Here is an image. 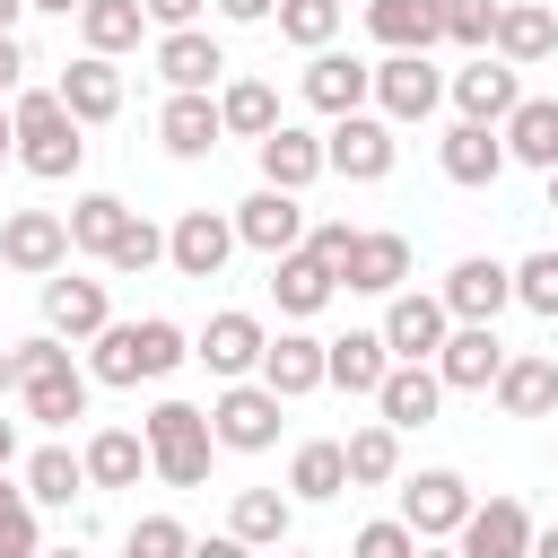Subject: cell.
Listing matches in <instances>:
<instances>
[{
  "label": "cell",
  "instance_id": "obj_40",
  "mask_svg": "<svg viewBox=\"0 0 558 558\" xmlns=\"http://www.w3.org/2000/svg\"><path fill=\"white\" fill-rule=\"evenodd\" d=\"M78 488H87V462L70 445H35L26 453V506H70Z\"/></svg>",
  "mask_w": 558,
  "mask_h": 558
},
{
  "label": "cell",
  "instance_id": "obj_11",
  "mask_svg": "<svg viewBox=\"0 0 558 558\" xmlns=\"http://www.w3.org/2000/svg\"><path fill=\"white\" fill-rule=\"evenodd\" d=\"M471 480L462 471H418V480H401V523L418 532V541H453L462 523H471Z\"/></svg>",
  "mask_w": 558,
  "mask_h": 558
},
{
  "label": "cell",
  "instance_id": "obj_50",
  "mask_svg": "<svg viewBox=\"0 0 558 558\" xmlns=\"http://www.w3.org/2000/svg\"><path fill=\"white\" fill-rule=\"evenodd\" d=\"M140 9H148V26H157V35H174V26H201V9H209V0H140Z\"/></svg>",
  "mask_w": 558,
  "mask_h": 558
},
{
  "label": "cell",
  "instance_id": "obj_30",
  "mask_svg": "<svg viewBox=\"0 0 558 558\" xmlns=\"http://www.w3.org/2000/svg\"><path fill=\"white\" fill-rule=\"evenodd\" d=\"M497 140H506V166L549 174V166H558V96H523V105L497 122Z\"/></svg>",
  "mask_w": 558,
  "mask_h": 558
},
{
  "label": "cell",
  "instance_id": "obj_31",
  "mask_svg": "<svg viewBox=\"0 0 558 558\" xmlns=\"http://www.w3.org/2000/svg\"><path fill=\"white\" fill-rule=\"evenodd\" d=\"M218 140H227L218 131V96H166V113H157V148L166 157L192 166V157H218Z\"/></svg>",
  "mask_w": 558,
  "mask_h": 558
},
{
  "label": "cell",
  "instance_id": "obj_16",
  "mask_svg": "<svg viewBox=\"0 0 558 558\" xmlns=\"http://www.w3.org/2000/svg\"><path fill=\"white\" fill-rule=\"evenodd\" d=\"M227 253H235V218H227V209H183V218L166 227V262H174L183 279H218Z\"/></svg>",
  "mask_w": 558,
  "mask_h": 558
},
{
  "label": "cell",
  "instance_id": "obj_33",
  "mask_svg": "<svg viewBox=\"0 0 558 558\" xmlns=\"http://www.w3.org/2000/svg\"><path fill=\"white\" fill-rule=\"evenodd\" d=\"M253 157H262V183H270V192H305V183L323 174V140L296 131V122H279L270 140H253Z\"/></svg>",
  "mask_w": 558,
  "mask_h": 558
},
{
  "label": "cell",
  "instance_id": "obj_14",
  "mask_svg": "<svg viewBox=\"0 0 558 558\" xmlns=\"http://www.w3.org/2000/svg\"><path fill=\"white\" fill-rule=\"evenodd\" d=\"M305 105L314 113H366V96H375V61H357V52H305Z\"/></svg>",
  "mask_w": 558,
  "mask_h": 558
},
{
  "label": "cell",
  "instance_id": "obj_21",
  "mask_svg": "<svg viewBox=\"0 0 558 558\" xmlns=\"http://www.w3.org/2000/svg\"><path fill=\"white\" fill-rule=\"evenodd\" d=\"M401 279H410V235L357 227V244H349V262H340V288H357V296H401Z\"/></svg>",
  "mask_w": 558,
  "mask_h": 558
},
{
  "label": "cell",
  "instance_id": "obj_19",
  "mask_svg": "<svg viewBox=\"0 0 558 558\" xmlns=\"http://www.w3.org/2000/svg\"><path fill=\"white\" fill-rule=\"evenodd\" d=\"M488 52H497L506 70L549 61V52H558V9H549V0H497V35H488Z\"/></svg>",
  "mask_w": 558,
  "mask_h": 558
},
{
  "label": "cell",
  "instance_id": "obj_22",
  "mask_svg": "<svg viewBox=\"0 0 558 558\" xmlns=\"http://www.w3.org/2000/svg\"><path fill=\"white\" fill-rule=\"evenodd\" d=\"M52 96H61V113L87 131V122H113L122 113V70L113 61H96V52H78L61 78H52Z\"/></svg>",
  "mask_w": 558,
  "mask_h": 558
},
{
  "label": "cell",
  "instance_id": "obj_3",
  "mask_svg": "<svg viewBox=\"0 0 558 558\" xmlns=\"http://www.w3.org/2000/svg\"><path fill=\"white\" fill-rule=\"evenodd\" d=\"M9 122H17V166H26V174L70 183V174L87 166V140H78V122L61 113L52 87H17V96H9Z\"/></svg>",
  "mask_w": 558,
  "mask_h": 558
},
{
  "label": "cell",
  "instance_id": "obj_23",
  "mask_svg": "<svg viewBox=\"0 0 558 558\" xmlns=\"http://www.w3.org/2000/svg\"><path fill=\"white\" fill-rule=\"evenodd\" d=\"M436 166H445V183H462V192H488V183L506 174V140H497L488 122H453V131L436 140Z\"/></svg>",
  "mask_w": 558,
  "mask_h": 558
},
{
  "label": "cell",
  "instance_id": "obj_49",
  "mask_svg": "<svg viewBox=\"0 0 558 558\" xmlns=\"http://www.w3.org/2000/svg\"><path fill=\"white\" fill-rule=\"evenodd\" d=\"M349 244H357V227H349V218H323V227H305V253H314V262H331V279H340Z\"/></svg>",
  "mask_w": 558,
  "mask_h": 558
},
{
  "label": "cell",
  "instance_id": "obj_7",
  "mask_svg": "<svg viewBox=\"0 0 558 558\" xmlns=\"http://www.w3.org/2000/svg\"><path fill=\"white\" fill-rule=\"evenodd\" d=\"M279 392H262V384H227L218 401H209V436H218V453H270L279 445Z\"/></svg>",
  "mask_w": 558,
  "mask_h": 558
},
{
  "label": "cell",
  "instance_id": "obj_52",
  "mask_svg": "<svg viewBox=\"0 0 558 558\" xmlns=\"http://www.w3.org/2000/svg\"><path fill=\"white\" fill-rule=\"evenodd\" d=\"M209 9H218V17H227V26H262V17H270V9H279V0H209Z\"/></svg>",
  "mask_w": 558,
  "mask_h": 558
},
{
  "label": "cell",
  "instance_id": "obj_34",
  "mask_svg": "<svg viewBox=\"0 0 558 558\" xmlns=\"http://www.w3.org/2000/svg\"><path fill=\"white\" fill-rule=\"evenodd\" d=\"M227 532H235L244 549H288V532H296V497H279V488H235Z\"/></svg>",
  "mask_w": 558,
  "mask_h": 558
},
{
  "label": "cell",
  "instance_id": "obj_64",
  "mask_svg": "<svg viewBox=\"0 0 558 558\" xmlns=\"http://www.w3.org/2000/svg\"><path fill=\"white\" fill-rule=\"evenodd\" d=\"M0 497H9V480H0Z\"/></svg>",
  "mask_w": 558,
  "mask_h": 558
},
{
  "label": "cell",
  "instance_id": "obj_62",
  "mask_svg": "<svg viewBox=\"0 0 558 558\" xmlns=\"http://www.w3.org/2000/svg\"><path fill=\"white\" fill-rule=\"evenodd\" d=\"M44 558H78V549H44Z\"/></svg>",
  "mask_w": 558,
  "mask_h": 558
},
{
  "label": "cell",
  "instance_id": "obj_25",
  "mask_svg": "<svg viewBox=\"0 0 558 558\" xmlns=\"http://www.w3.org/2000/svg\"><path fill=\"white\" fill-rule=\"evenodd\" d=\"M488 392H497L506 418H549V410H558V357H541V349L514 357V349H506V366H497Z\"/></svg>",
  "mask_w": 558,
  "mask_h": 558
},
{
  "label": "cell",
  "instance_id": "obj_17",
  "mask_svg": "<svg viewBox=\"0 0 558 558\" xmlns=\"http://www.w3.org/2000/svg\"><path fill=\"white\" fill-rule=\"evenodd\" d=\"M105 323H113L105 279H78V270H52V279H44V331H52V340H96Z\"/></svg>",
  "mask_w": 558,
  "mask_h": 558
},
{
  "label": "cell",
  "instance_id": "obj_60",
  "mask_svg": "<svg viewBox=\"0 0 558 558\" xmlns=\"http://www.w3.org/2000/svg\"><path fill=\"white\" fill-rule=\"evenodd\" d=\"M418 558H462V549L453 541H418Z\"/></svg>",
  "mask_w": 558,
  "mask_h": 558
},
{
  "label": "cell",
  "instance_id": "obj_32",
  "mask_svg": "<svg viewBox=\"0 0 558 558\" xmlns=\"http://www.w3.org/2000/svg\"><path fill=\"white\" fill-rule=\"evenodd\" d=\"M375 410H384V427H392V436L427 427V418L445 410V384H436V366H392V375L375 384Z\"/></svg>",
  "mask_w": 558,
  "mask_h": 558
},
{
  "label": "cell",
  "instance_id": "obj_59",
  "mask_svg": "<svg viewBox=\"0 0 558 558\" xmlns=\"http://www.w3.org/2000/svg\"><path fill=\"white\" fill-rule=\"evenodd\" d=\"M9 462H17V427L0 418V471H9Z\"/></svg>",
  "mask_w": 558,
  "mask_h": 558
},
{
  "label": "cell",
  "instance_id": "obj_41",
  "mask_svg": "<svg viewBox=\"0 0 558 558\" xmlns=\"http://www.w3.org/2000/svg\"><path fill=\"white\" fill-rule=\"evenodd\" d=\"M340 453H349V488H384V480H401V436H392L384 418H375V427H357Z\"/></svg>",
  "mask_w": 558,
  "mask_h": 558
},
{
  "label": "cell",
  "instance_id": "obj_10",
  "mask_svg": "<svg viewBox=\"0 0 558 558\" xmlns=\"http://www.w3.org/2000/svg\"><path fill=\"white\" fill-rule=\"evenodd\" d=\"M262 349H270V331H262V314H244V305L209 314V323H201V340H192V357H201L218 384H253Z\"/></svg>",
  "mask_w": 558,
  "mask_h": 558
},
{
  "label": "cell",
  "instance_id": "obj_54",
  "mask_svg": "<svg viewBox=\"0 0 558 558\" xmlns=\"http://www.w3.org/2000/svg\"><path fill=\"white\" fill-rule=\"evenodd\" d=\"M523 558H558V523H532V549Z\"/></svg>",
  "mask_w": 558,
  "mask_h": 558
},
{
  "label": "cell",
  "instance_id": "obj_18",
  "mask_svg": "<svg viewBox=\"0 0 558 558\" xmlns=\"http://www.w3.org/2000/svg\"><path fill=\"white\" fill-rule=\"evenodd\" d=\"M497 366H506L497 323H453V331H445V349H436V384H445V392H488V384H497Z\"/></svg>",
  "mask_w": 558,
  "mask_h": 558
},
{
  "label": "cell",
  "instance_id": "obj_38",
  "mask_svg": "<svg viewBox=\"0 0 558 558\" xmlns=\"http://www.w3.org/2000/svg\"><path fill=\"white\" fill-rule=\"evenodd\" d=\"M340 488H349V453H340V436L296 445V462H288V497H296V506H331Z\"/></svg>",
  "mask_w": 558,
  "mask_h": 558
},
{
  "label": "cell",
  "instance_id": "obj_35",
  "mask_svg": "<svg viewBox=\"0 0 558 558\" xmlns=\"http://www.w3.org/2000/svg\"><path fill=\"white\" fill-rule=\"evenodd\" d=\"M140 35H148V9H140V0H87V9H78V44H87L96 61L140 52Z\"/></svg>",
  "mask_w": 558,
  "mask_h": 558
},
{
  "label": "cell",
  "instance_id": "obj_53",
  "mask_svg": "<svg viewBox=\"0 0 558 558\" xmlns=\"http://www.w3.org/2000/svg\"><path fill=\"white\" fill-rule=\"evenodd\" d=\"M192 558H262V549H244L235 532H209V541H192Z\"/></svg>",
  "mask_w": 558,
  "mask_h": 558
},
{
  "label": "cell",
  "instance_id": "obj_39",
  "mask_svg": "<svg viewBox=\"0 0 558 558\" xmlns=\"http://www.w3.org/2000/svg\"><path fill=\"white\" fill-rule=\"evenodd\" d=\"M61 227H70V253H113V235L131 227V201H113V192H78L70 209H61Z\"/></svg>",
  "mask_w": 558,
  "mask_h": 558
},
{
  "label": "cell",
  "instance_id": "obj_42",
  "mask_svg": "<svg viewBox=\"0 0 558 558\" xmlns=\"http://www.w3.org/2000/svg\"><path fill=\"white\" fill-rule=\"evenodd\" d=\"M279 17V44H296V52H331V35H340V0H279L270 9Z\"/></svg>",
  "mask_w": 558,
  "mask_h": 558
},
{
  "label": "cell",
  "instance_id": "obj_5",
  "mask_svg": "<svg viewBox=\"0 0 558 558\" xmlns=\"http://www.w3.org/2000/svg\"><path fill=\"white\" fill-rule=\"evenodd\" d=\"M392 157H401V140H392L384 113H340L323 131V174H340V183H384Z\"/></svg>",
  "mask_w": 558,
  "mask_h": 558
},
{
  "label": "cell",
  "instance_id": "obj_63",
  "mask_svg": "<svg viewBox=\"0 0 558 558\" xmlns=\"http://www.w3.org/2000/svg\"><path fill=\"white\" fill-rule=\"evenodd\" d=\"M279 558H305V549H279Z\"/></svg>",
  "mask_w": 558,
  "mask_h": 558
},
{
  "label": "cell",
  "instance_id": "obj_6",
  "mask_svg": "<svg viewBox=\"0 0 558 558\" xmlns=\"http://www.w3.org/2000/svg\"><path fill=\"white\" fill-rule=\"evenodd\" d=\"M366 105H375L392 131H401V122H427V113L445 105V70H436L427 52H384V61H375V96H366Z\"/></svg>",
  "mask_w": 558,
  "mask_h": 558
},
{
  "label": "cell",
  "instance_id": "obj_27",
  "mask_svg": "<svg viewBox=\"0 0 558 558\" xmlns=\"http://www.w3.org/2000/svg\"><path fill=\"white\" fill-rule=\"evenodd\" d=\"M453 549H462V558H523V549H532V514H523V497H488V506H471V523L453 532Z\"/></svg>",
  "mask_w": 558,
  "mask_h": 558
},
{
  "label": "cell",
  "instance_id": "obj_36",
  "mask_svg": "<svg viewBox=\"0 0 558 558\" xmlns=\"http://www.w3.org/2000/svg\"><path fill=\"white\" fill-rule=\"evenodd\" d=\"M218 131L227 140H270L279 131V87L270 78H227L218 87Z\"/></svg>",
  "mask_w": 558,
  "mask_h": 558
},
{
  "label": "cell",
  "instance_id": "obj_57",
  "mask_svg": "<svg viewBox=\"0 0 558 558\" xmlns=\"http://www.w3.org/2000/svg\"><path fill=\"white\" fill-rule=\"evenodd\" d=\"M9 392H17V357L0 349V401H9Z\"/></svg>",
  "mask_w": 558,
  "mask_h": 558
},
{
  "label": "cell",
  "instance_id": "obj_43",
  "mask_svg": "<svg viewBox=\"0 0 558 558\" xmlns=\"http://www.w3.org/2000/svg\"><path fill=\"white\" fill-rule=\"evenodd\" d=\"M506 270H514V305L541 314V323H558V253H523Z\"/></svg>",
  "mask_w": 558,
  "mask_h": 558
},
{
  "label": "cell",
  "instance_id": "obj_1",
  "mask_svg": "<svg viewBox=\"0 0 558 558\" xmlns=\"http://www.w3.org/2000/svg\"><path fill=\"white\" fill-rule=\"evenodd\" d=\"M183 357H192V340H183V323H166V314L105 323V331L87 340V384H166Z\"/></svg>",
  "mask_w": 558,
  "mask_h": 558
},
{
  "label": "cell",
  "instance_id": "obj_9",
  "mask_svg": "<svg viewBox=\"0 0 558 558\" xmlns=\"http://www.w3.org/2000/svg\"><path fill=\"white\" fill-rule=\"evenodd\" d=\"M384 349H392V366H436V349H445V331H453V314L436 305V296H418V288H401V296H384Z\"/></svg>",
  "mask_w": 558,
  "mask_h": 558
},
{
  "label": "cell",
  "instance_id": "obj_51",
  "mask_svg": "<svg viewBox=\"0 0 558 558\" xmlns=\"http://www.w3.org/2000/svg\"><path fill=\"white\" fill-rule=\"evenodd\" d=\"M17 87H26V44L0 35V96H17Z\"/></svg>",
  "mask_w": 558,
  "mask_h": 558
},
{
  "label": "cell",
  "instance_id": "obj_4",
  "mask_svg": "<svg viewBox=\"0 0 558 558\" xmlns=\"http://www.w3.org/2000/svg\"><path fill=\"white\" fill-rule=\"evenodd\" d=\"M140 445H148V471H157L166 488H201L209 462H218L209 410H192V401H157V410L140 418Z\"/></svg>",
  "mask_w": 558,
  "mask_h": 558
},
{
  "label": "cell",
  "instance_id": "obj_55",
  "mask_svg": "<svg viewBox=\"0 0 558 558\" xmlns=\"http://www.w3.org/2000/svg\"><path fill=\"white\" fill-rule=\"evenodd\" d=\"M17 157V122H9V105H0V166Z\"/></svg>",
  "mask_w": 558,
  "mask_h": 558
},
{
  "label": "cell",
  "instance_id": "obj_20",
  "mask_svg": "<svg viewBox=\"0 0 558 558\" xmlns=\"http://www.w3.org/2000/svg\"><path fill=\"white\" fill-rule=\"evenodd\" d=\"M157 78H166L174 96H209V87L227 78L218 35H209V26H174V35H157Z\"/></svg>",
  "mask_w": 558,
  "mask_h": 558
},
{
  "label": "cell",
  "instance_id": "obj_2",
  "mask_svg": "<svg viewBox=\"0 0 558 558\" xmlns=\"http://www.w3.org/2000/svg\"><path fill=\"white\" fill-rule=\"evenodd\" d=\"M9 357H17V401H26L35 427H70V418H87V366L70 357V340L35 331V340H17Z\"/></svg>",
  "mask_w": 558,
  "mask_h": 558
},
{
  "label": "cell",
  "instance_id": "obj_45",
  "mask_svg": "<svg viewBox=\"0 0 558 558\" xmlns=\"http://www.w3.org/2000/svg\"><path fill=\"white\" fill-rule=\"evenodd\" d=\"M157 262H166V227H148V218H131L105 253V270H157Z\"/></svg>",
  "mask_w": 558,
  "mask_h": 558
},
{
  "label": "cell",
  "instance_id": "obj_58",
  "mask_svg": "<svg viewBox=\"0 0 558 558\" xmlns=\"http://www.w3.org/2000/svg\"><path fill=\"white\" fill-rule=\"evenodd\" d=\"M17 17H26V0H0V35H17Z\"/></svg>",
  "mask_w": 558,
  "mask_h": 558
},
{
  "label": "cell",
  "instance_id": "obj_29",
  "mask_svg": "<svg viewBox=\"0 0 558 558\" xmlns=\"http://www.w3.org/2000/svg\"><path fill=\"white\" fill-rule=\"evenodd\" d=\"M384 375H392L384 331H340V340H323V384H331V392H366V401H375Z\"/></svg>",
  "mask_w": 558,
  "mask_h": 558
},
{
  "label": "cell",
  "instance_id": "obj_44",
  "mask_svg": "<svg viewBox=\"0 0 558 558\" xmlns=\"http://www.w3.org/2000/svg\"><path fill=\"white\" fill-rule=\"evenodd\" d=\"M122 558H192V532H183L174 514H140V523L122 532Z\"/></svg>",
  "mask_w": 558,
  "mask_h": 558
},
{
  "label": "cell",
  "instance_id": "obj_24",
  "mask_svg": "<svg viewBox=\"0 0 558 558\" xmlns=\"http://www.w3.org/2000/svg\"><path fill=\"white\" fill-rule=\"evenodd\" d=\"M253 384H262V392H279V401H305V392H323V340H314V331H279V340L262 349Z\"/></svg>",
  "mask_w": 558,
  "mask_h": 558
},
{
  "label": "cell",
  "instance_id": "obj_15",
  "mask_svg": "<svg viewBox=\"0 0 558 558\" xmlns=\"http://www.w3.org/2000/svg\"><path fill=\"white\" fill-rule=\"evenodd\" d=\"M445 96H453V113H462V122H488V131H497V122L523 105V70H506L497 52H480L471 70H453V78H445Z\"/></svg>",
  "mask_w": 558,
  "mask_h": 558
},
{
  "label": "cell",
  "instance_id": "obj_56",
  "mask_svg": "<svg viewBox=\"0 0 558 558\" xmlns=\"http://www.w3.org/2000/svg\"><path fill=\"white\" fill-rule=\"evenodd\" d=\"M26 9H52V17H78L87 0H26Z\"/></svg>",
  "mask_w": 558,
  "mask_h": 558
},
{
  "label": "cell",
  "instance_id": "obj_47",
  "mask_svg": "<svg viewBox=\"0 0 558 558\" xmlns=\"http://www.w3.org/2000/svg\"><path fill=\"white\" fill-rule=\"evenodd\" d=\"M349 558H418V532H410L401 514H384V523H357Z\"/></svg>",
  "mask_w": 558,
  "mask_h": 558
},
{
  "label": "cell",
  "instance_id": "obj_8",
  "mask_svg": "<svg viewBox=\"0 0 558 558\" xmlns=\"http://www.w3.org/2000/svg\"><path fill=\"white\" fill-rule=\"evenodd\" d=\"M0 262H9L17 279L70 270V227H61V209H9V218H0Z\"/></svg>",
  "mask_w": 558,
  "mask_h": 558
},
{
  "label": "cell",
  "instance_id": "obj_61",
  "mask_svg": "<svg viewBox=\"0 0 558 558\" xmlns=\"http://www.w3.org/2000/svg\"><path fill=\"white\" fill-rule=\"evenodd\" d=\"M549 209H558V166H549Z\"/></svg>",
  "mask_w": 558,
  "mask_h": 558
},
{
  "label": "cell",
  "instance_id": "obj_12",
  "mask_svg": "<svg viewBox=\"0 0 558 558\" xmlns=\"http://www.w3.org/2000/svg\"><path fill=\"white\" fill-rule=\"evenodd\" d=\"M227 218H235V244H253L262 262H279V253L305 244V201H296V192H270V183H262V192H244Z\"/></svg>",
  "mask_w": 558,
  "mask_h": 558
},
{
  "label": "cell",
  "instance_id": "obj_46",
  "mask_svg": "<svg viewBox=\"0 0 558 558\" xmlns=\"http://www.w3.org/2000/svg\"><path fill=\"white\" fill-rule=\"evenodd\" d=\"M488 35H497V0H445V44L488 52Z\"/></svg>",
  "mask_w": 558,
  "mask_h": 558
},
{
  "label": "cell",
  "instance_id": "obj_28",
  "mask_svg": "<svg viewBox=\"0 0 558 558\" xmlns=\"http://www.w3.org/2000/svg\"><path fill=\"white\" fill-rule=\"evenodd\" d=\"M270 296H279V314H288V323H314V314L340 296V279H331V262H314V253L296 244V253H279V262H270Z\"/></svg>",
  "mask_w": 558,
  "mask_h": 558
},
{
  "label": "cell",
  "instance_id": "obj_48",
  "mask_svg": "<svg viewBox=\"0 0 558 558\" xmlns=\"http://www.w3.org/2000/svg\"><path fill=\"white\" fill-rule=\"evenodd\" d=\"M0 558H44V541H35V506H26V488H9V497H0Z\"/></svg>",
  "mask_w": 558,
  "mask_h": 558
},
{
  "label": "cell",
  "instance_id": "obj_13",
  "mask_svg": "<svg viewBox=\"0 0 558 558\" xmlns=\"http://www.w3.org/2000/svg\"><path fill=\"white\" fill-rule=\"evenodd\" d=\"M436 305H445L453 323H497V314L514 305V270H506V262H488V253H462V262L445 270Z\"/></svg>",
  "mask_w": 558,
  "mask_h": 558
},
{
  "label": "cell",
  "instance_id": "obj_37",
  "mask_svg": "<svg viewBox=\"0 0 558 558\" xmlns=\"http://www.w3.org/2000/svg\"><path fill=\"white\" fill-rule=\"evenodd\" d=\"M78 462H87V488H140V471H148V445H140L131 427H96V436L78 445Z\"/></svg>",
  "mask_w": 558,
  "mask_h": 558
},
{
  "label": "cell",
  "instance_id": "obj_26",
  "mask_svg": "<svg viewBox=\"0 0 558 558\" xmlns=\"http://www.w3.org/2000/svg\"><path fill=\"white\" fill-rule=\"evenodd\" d=\"M366 35L384 52H436L445 44V0H366Z\"/></svg>",
  "mask_w": 558,
  "mask_h": 558
}]
</instances>
